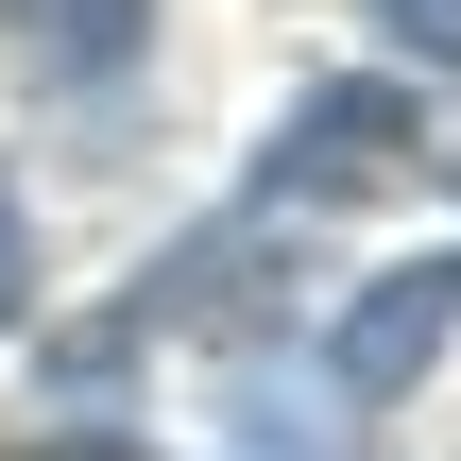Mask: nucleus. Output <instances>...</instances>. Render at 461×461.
<instances>
[{
	"instance_id": "f257e3e1",
	"label": "nucleus",
	"mask_w": 461,
	"mask_h": 461,
	"mask_svg": "<svg viewBox=\"0 0 461 461\" xmlns=\"http://www.w3.org/2000/svg\"><path fill=\"white\" fill-rule=\"evenodd\" d=\"M411 154H428V103H411V86H308V103L274 120V154H257V222H274V205L308 222V205H342V188H393Z\"/></svg>"
},
{
	"instance_id": "f03ea898",
	"label": "nucleus",
	"mask_w": 461,
	"mask_h": 461,
	"mask_svg": "<svg viewBox=\"0 0 461 461\" xmlns=\"http://www.w3.org/2000/svg\"><path fill=\"white\" fill-rule=\"evenodd\" d=\"M445 342H461V257H393V274H359L325 308V393L342 411H393V393H428Z\"/></svg>"
},
{
	"instance_id": "20e7f679",
	"label": "nucleus",
	"mask_w": 461,
	"mask_h": 461,
	"mask_svg": "<svg viewBox=\"0 0 461 461\" xmlns=\"http://www.w3.org/2000/svg\"><path fill=\"white\" fill-rule=\"evenodd\" d=\"M34 308V205H17V171H0V325Z\"/></svg>"
},
{
	"instance_id": "39448f33",
	"label": "nucleus",
	"mask_w": 461,
	"mask_h": 461,
	"mask_svg": "<svg viewBox=\"0 0 461 461\" xmlns=\"http://www.w3.org/2000/svg\"><path fill=\"white\" fill-rule=\"evenodd\" d=\"M376 17H393V34H411L428 68H461V0H376Z\"/></svg>"
},
{
	"instance_id": "423d86ee",
	"label": "nucleus",
	"mask_w": 461,
	"mask_h": 461,
	"mask_svg": "<svg viewBox=\"0 0 461 461\" xmlns=\"http://www.w3.org/2000/svg\"><path fill=\"white\" fill-rule=\"evenodd\" d=\"M0 461H103V445H0Z\"/></svg>"
},
{
	"instance_id": "7ed1b4c3",
	"label": "nucleus",
	"mask_w": 461,
	"mask_h": 461,
	"mask_svg": "<svg viewBox=\"0 0 461 461\" xmlns=\"http://www.w3.org/2000/svg\"><path fill=\"white\" fill-rule=\"evenodd\" d=\"M0 51L34 86H120L154 51V0H0Z\"/></svg>"
}]
</instances>
